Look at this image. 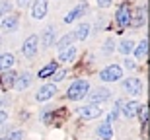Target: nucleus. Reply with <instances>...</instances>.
I'll return each mask as SVG.
<instances>
[{
  "instance_id": "obj_12",
  "label": "nucleus",
  "mask_w": 150,
  "mask_h": 140,
  "mask_svg": "<svg viewBox=\"0 0 150 140\" xmlns=\"http://www.w3.org/2000/svg\"><path fill=\"white\" fill-rule=\"evenodd\" d=\"M16 78H18V74H14V72L2 74V76H0V88H2V90H10V88H14Z\"/></svg>"
},
{
  "instance_id": "obj_3",
  "label": "nucleus",
  "mask_w": 150,
  "mask_h": 140,
  "mask_svg": "<svg viewBox=\"0 0 150 140\" xmlns=\"http://www.w3.org/2000/svg\"><path fill=\"white\" fill-rule=\"evenodd\" d=\"M37 45H39V37L37 35H29L28 39H25V43H23V47H22V53L28 58H33L37 55Z\"/></svg>"
},
{
  "instance_id": "obj_23",
  "label": "nucleus",
  "mask_w": 150,
  "mask_h": 140,
  "mask_svg": "<svg viewBox=\"0 0 150 140\" xmlns=\"http://www.w3.org/2000/svg\"><path fill=\"white\" fill-rule=\"evenodd\" d=\"M133 47H134V43L131 39H127V41H123L121 45H119V51H121L123 55H129V53L133 51Z\"/></svg>"
},
{
  "instance_id": "obj_1",
  "label": "nucleus",
  "mask_w": 150,
  "mask_h": 140,
  "mask_svg": "<svg viewBox=\"0 0 150 140\" xmlns=\"http://www.w3.org/2000/svg\"><path fill=\"white\" fill-rule=\"evenodd\" d=\"M88 82L86 80H78V82H74L70 88H68L67 91V97L72 101H80L82 97H86V94H88Z\"/></svg>"
},
{
  "instance_id": "obj_4",
  "label": "nucleus",
  "mask_w": 150,
  "mask_h": 140,
  "mask_svg": "<svg viewBox=\"0 0 150 140\" xmlns=\"http://www.w3.org/2000/svg\"><path fill=\"white\" fill-rule=\"evenodd\" d=\"M101 115V109L98 105H94V103H90V105H84L78 109V117L80 119H96V117H100Z\"/></svg>"
},
{
  "instance_id": "obj_32",
  "label": "nucleus",
  "mask_w": 150,
  "mask_h": 140,
  "mask_svg": "<svg viewBox=\"0 0 150 140\" xmlns=\"http://www.w3.org/2000/svg\"><path fill=\"white\" fill-rule=\"evenodd\" d=\"M101 8H107V6H111V2H100Z\"/></svg>"
},
{
  "instance_id": "obj_19",
  "label": "nucleus",
  "mask_w": 150,
  "mask_h": 140,
  "mask_svg": "<svg viewBox=\"0 0 150 140\" xmlns=\"http://www.w3.org/2000/svg\"><path fill=\"white\" fill-rule=\"evenodd\" d=\"M41 39H43V45L45 47H51V45H53V41H55V29H53V27H47Z\"/></svg>"
},
{
  "instance_id": "obj_13",
  "label": "nucleus",
  "mask_w": 150,
  "mask_h": 140,
  "mask_svg": "<svg viewBox=\"0 0 150 140\" xmlns=\"http://www.w3.org/2000/svg\"><path fill=\"white\" fill-rule=\"evenodd\" d=\"M29 84H31V74L23 72L22 76H18V78H16V82H14V88H16L18 91H23Z\"/></svg>"
},
{
  "instance_id": "obj_9",
  "label": "nucleus",
  "mask_w": 150,
  "mask_h": 140,
  "mask_svg": "<svg viewBox=\"0 0 150 140\" xmlns=\"http://www.w3.org/2000/svg\"><path fill=\"white\" fill-rule=\"evenodd\" d=\"M47 8H49V4H47L45 0H37V2H33V6H31V16H33L35 20H43V18L47 16Z\"/></svg>"
},
{
  "instance_id": "obj_20",
  "label": "nucleus",
  "mask_w": 150,
  "mask_h": 140,
  "mask_svg": "<svg viewBox=\"0 0 150 140\" xmlns=\"http://www.w3.org/2000/svg\"><path fill=\"white\" fill-rule=\"evenodd\" d=\"M72 41H76L74 33H67L61 41H59V43H57V47H59V51H62V49H67V47H70V43H72Z\"/></svg>"
},
{
  "instance_id": "obj_14",
  "label": "nucleus",
  "mask_w": 150,
  "mask_h": 140,
  "mask_svg": "<svg viewBox=\"0 0 150 140\" xmlns=\"http://www.w3.org/2000/svg\"><path fill=\"white\" fill-rule=\"evenodd\" d=\"M74 56H76V47H67V49L61 51L59 61H61V62H72Z\"/></svg>"
},
{
  "instance_id": "obj_29",
  "label": "nucleus",
  "mask_w": 150,
  "mask_h": 140,
  "mask_svg": "<svg viewBox=\"0 0 150 140\" xmlns=\"http://www.w3.org/2000/svg\"><path fill=\"white\" fill-rule=\"evenodd\" d=\"M113 49H115V45H113V41L109 39V41L105 43V49H103V51H105V53H113Z\"/></svg>"
},
{
  "instance_id": "obj_18",
  "label": "nucleus",
  "mask_w": 150,
  "mask_h": 140,
  "mask_svg": "<svg viewBox=\"0 0 150 140\" xmlns=\"http://www.w3.org/2000/svg\"><path fill=\"white\" fill-rule=\"evenodd\" d=\"M84 10H86V4H80V6H76V8H74V10L70 12V14H68L67 18H64V23H72V22L76 20L78 16H80V14H82Z\"/></svg>"
},
{
  "instance_id": "obj_17",
  "label": "nucleus",
  "mask_w": 150,
  "mask_h": 140,
  "mask_svg": "<svg viewBox=\"0 0 150 140\" xmlns=\"http://www.w3.org/2000/svg\"><path fill=\"white\" fill-rule=\"evenodd\" d=\"M98 136L103 140H111L113 138V130H111V125H101L98 129Z\"/></svg>"
},
{
  "instance_id": "obj_27",
  "label": "nucleus",
  "mask_w": 150,
  "mask_h": 140,
  "mask_svg": "<svg viewBox=\"0 0 150 140\" xmlns=\"http://www.w3.org/2000/svg\"><path fill=\"white\" fill-rule=\"evenodd\" d=\"M12 10V4L10 2H0V14H6V12Z\"/></svg>"
},
{
  "instance_id": "obj_24",
  "label": "nucleus",
  "mask_w": 150,
  "mask_h": 140,
  "mask_svg": "<svg viewBox=\"0 0 150 140\" xmlns=\"http://www.w3.org/2000/svg\"><path fill=\"white\" fill-rule=\"evenodd\" d=\"M134 20H131V23H129V25H134V27H139L140 23L144 22V16H142V10H137V14H134Z\"/></svg>"
},
{
  "instance_id": "obj_28",
  "label": "nucleus",
  "mask_w": 150,
  "mask_h": 140,
  "mask_svg": "<svg viewBox=\"0 0 150 140\" xmlns=\"http://www.w3.org/2000/svg\"><path fill=\"white\" fill-rule=\"evenodd\" d=\"M139 113H140V119H142V123H148V111H146V107H140L139 109Z\"/></svg>"
},
{
  "instance_id": "obj_2",
  "label": "nucleus",
  "mask_w": 150,
  "mask_h": 140,
  "mask_svg": "<svg viewBox=\"0 0 150 140\" xmlns=\"http://www.w3.org/2000/svg\"><path fill=\"white\" fill-rule=\"evenodd\" d=\"M100 78L103 80V82H117V80L123 78V70H121V66L111 64V66L103 68V70L100 72Z\"/></svg>"
},
{
  "instance_id": "obj_25",
  "label": "nucleus",
  "mask_w": 150,
  "mask_h": 140,
  "mask_svg": "<svg viewBox=\"0 0 150 140\" xmlns=\"http://www.w3.org/2000/svg\"><path fill=\"white\" fill-rule=\"evenodd\" d=\"M23 138V132L22 130H12L10 134H6L2 140H22Z\"/></svg>"
},
{
  "instance_id": "obj_15",
  "label": "nucleus",
  "mask_w": 150,
  "mask_h": 140,
  "mask_svg": "<svg viewBox=\"0 0 150 140\" xmlns=\"http://www.w3.org/2000/svg\"><path fill=\"white\" fill-rule=\"evenodd\" d=\"M14 66V55L10 53H4V55H0V72H4V70H10Z\"/></svg>"
},
{
  "instance_id": "obj_5",
  "label": "nucleus",
  "mask_w": 150,
  "mask_h": 140,
  "mask_svg": "<svg viewBox=\"0 0 150 140\" xmlns=\"http://www.w3.org/2000/svg\"><path fill=\"white\" fill-rule=\"evenodd\" d=\"M123 88L131 95H140L142 94V82H140L139 78H127L123 82Z\"/></svg>"
},
{
  "instance_id": "obj_8",
  "label": "nucleus",
  "mask_w": 150,
  "mask_h": 140,
  "mask_svg": "<svg viewBox=\"0 0 150 140\" xmlns=\"http://www.w3.org/2000/svg\"><path fill=\"white\" fill-rule=\"evenodd\" d=\"M18 25H20V20H18V16H6L4 20H0V29H2V31H6V33L16 31Z\"/></svg>"
},
{
  "instance_id": "obj_7",
  "label": "nucleus",
  "mask_w": 150,
  "mask_h": 140,
  "mask_svg": "<svg viewBox=\"0 0 150 140\" xmlns=\"http://www.w3.org/2000/svg\"><path fill=\"white\" fill-rule=\"evenodd\" d=\"M117 23H119L121 27H127L129 23H131V10H129L127 4L119 6V10H117Z\"/></svg>"
},
{
  "instance_id": "obj_21",
  "label": "nucleus",
  "mask_w": 150,
  "mask_h": 140,
  "mask_svg": "<svg viewBox=\"0 0 150 140\" xmlns=\"http://www.w3.org/2000/svg\"><path fill=\"white\" fill-rule=\"evenodd\" d=\"M88 31H90V25H88V23H82V25L74 31V37H76V39H80V41H84L86 37H88Z\"/></svg>"
},
{
  "instance_id": "obj_16",
  "label": "nucleus",
  "mask_w": 150,
  "mask_h": 140,
  "mask_svg": "<svg viewBox=\"0 0 150 140\" xmlns=\"http://www.w3.org/2000/svg\"><path fill=\"white\" fill-rule=\"evenodd\" d=\"M55 70H59V64H57V62H51V64H47L45 68L39 70L37 76H39V78H51V76L55 74Z\"/></svg>"
},
{
  "instance_id": "obj_26",
  "label": "nucleus",
  "mask_w": 150,
  "mask_h": 140,
  "mask_svg": "<svg viewBox=\"0 0 150 140\" xmlns=\"http://www.w3.org/2000/svg\"><path fill=\"white\" fill-rule=\"evenodd\" d=\"M64 76H67V70H55V74L51 76V80L53 82H61V80H64Z\"/></svg>"
},
{
  "instance_id": "obj_31",
  "label": "nucleus",
  "mask_w": 150,
  "mask_h": 140,
  "mask_svg": "<svg viewBox=\"0 0 150 140\" xmlns=\"http://www.w3.org/2000/svg\"><path fill=\"white\" fill-rule=\"evenodd\" d=\"M6 119H8L6 111H2V109H0V125H4V123H6Z\"/></svg>"
},
{
  "instance_id": "obj_10",
  "label": "nucleus",
  "mask_w": 150,
  "mask_h": 140,
  "mask_svg": "<svg viewBox=\"0 0 150 140\" xmlns=\"http://www.w3.org/2000/svg\"><path fill=\"white\" fill-rule=\"evenodd\" d=\"M109 94H111V91L105 90V88H96V90L90 94V99H92V103H94V105H98V103H101V101H107V99H109Z\"/></svg>"
},
{
  "instance_id": "obj_6",
  "label": "nucleus",
  "mask_w": 150,
  "mask_h": 140,
  "mask_svg": "<svg viewBox=\"0 0 150 140\" xmlns=\"http://www.w3.org/2000/svg\"><path fill=\"white\" fill-rule=\"evenodd\" d=\"M117 107H123V113H125V117L127 119H131V117H134L137 113H139V109H140V105L137 103V101H129V103H125V101H117Z\"/></svg>"
},
{
  "instance_id": "obj_30",
  "label": "nucleus",
  "mask_w": 150,
  "mask_h": 140,
  "mask_svg": "<svg viewBox=\"0 0 150 140\" xmlns=\"http://www.w3.org/2000/svg\"><path fill=\"white\" fill-rule=\"evenodd\" d=\"M115 119H117V111H111L109 115H107V123H113Z\"/></svg>"
},
{
  "instance_id": "obj_11",
  "label": "nucleus",
  "mask_w": 150,
  "mask_h": 140,
  "mask_svg": "<svg viewBox=\"0 0 150 140\" xmlns=\"http://www.w3.org/2000/svg\"><path fill=\"white\" fill-rule=\"evenodd\" d=\"M55 94H57V86L55 84H47V86H43V88L39 90L37 101H47V99H51V97H55Z\"/></svg>"
},
{
  "instance_id": "obj_22",
  "label": "nucleus",
  "mask_w": 150,
  "mask_h": 140,
  "mask_svg": "<svg viewBox=\"0 0 150 140\" xmlns=\"http://www.w3.org/2000/svg\"><path fill=\"white\" fill-rule=\"evenodd\" d=\"M146 53H148V39H142V43L134 51V55H137V58H142V56H146Z\"/></svg>"
}]
</instances>
